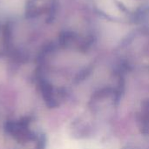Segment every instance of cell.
Returning <instances> with one entry per match:
<instances>
[{
    "mask_svg": "<svg viewBox=\"0 0 149 149\" xmlns=\"http://www.w3.org/2000/svg\"><path fill=\"white\" fill-rule=\"evenodd\" d=\"M98 3L99 6L109 15L113 17L120 16V10H118L113 0H98Z\"/></svg>",
    "mask_w": 149,
    "mask_h": 149,
    "instance_id": "cell-1",
    "label": "cell"
}]
</instances>
